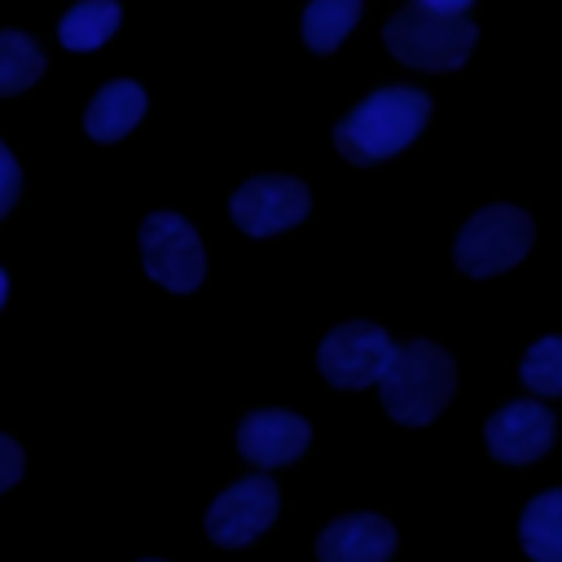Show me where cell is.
I'll list each match as a JSON object with an SVG mask.
<instances>
[{
  "instance_id": "obj_19",
  "label": "cell",
  "mask_w": 562,
  "mask_h": 562,
  "mask_svg": "<svg viewBox=\"0 0 562 562\" xmlns=\"http://www.w3.org/2000/svg\"><path fill=\"white\" fill-rule=\"evenodd\" d=\"M18 479H22V448L9 435H0V492H9Z\"/></svg>"
},
{
  "instance_id": "obj_1",
  "label": "cell",
  "mask_w": 562,
  "mask_h": 562,
  "mask_svg": "<svg viewBox=\"0 0 562 562\" xmlns=\"http://www.w3.org/2000/svg\"><path fill=\"white\" fill-rule=\"evenodd\" d=\"M430 119V97L417 88H378L369 92L360 105H351V114L338 119L334 127V145L347 162L369 167L382 162L391 154H400Z\"/></svg>"
},
{
  "instance_id": "obj_15",
  "label": "cell",
  "mask_w": 562,
  "mask_h": 562,
  "mask_svg": "<svg viewBox=\"0 0 562 562\" xmlns=\"http://www.w3.org/2000/svg\"><path fill=\"white\" fill-rule=\"evenodd\" d=\"M360 0H316L303 9V40L312 53H334L342 35L356 26Z\"/></svg>"
},
{
  "instance_id": "obj_11",
  "label": "cell",
  "mask_w": 562,
  "mask_h": 562,
  "mask_svg": "<svg viewBox=\"0 0 562 562\" xmlns=\"http://www.w3.org/2000/svg\"><path fill=\"white\" fill-rule=\"evenodd\" d=\"M391 553H395V527L378 514H342L316 540L321 562H386Z\"/></svg>"
},
{
  "instance_id": "obj_2",
  "label": "cell",
  "mask_w": 562,
  "mask_h": 562,
  "mask_svg": "<svg viewBox=\"0 0 562 562\" xmlns=\"http://www.w3.org/2000/svg\"><path fill=\"white\" fill-rule=\"evenodd\" d=\"M382 40L404 66L443 75L470 57L479 31L465 18V0H417V4H404L386 22Z\"/></svg>"
},
{
  "instance_id": "obj_13",
  "label": "cell",
  "mask_w": 562,
  "mask_h": 562,
  "mask_svg": "<svg viewBox=\"0 0 562 562\" xmlns=\"http://www.w3.org/2000/svg\"><path fill=\"white\" fill-rule=\"evenodd\" d=\"M518 540L531 562H562V492H540L522 509Z\"/></svg>"
},
{
  "instance_id": "obj_6",
  "label": "cell",
  "mask_w": 562,
  "mask_h": 562,
  "mask_svg": "<svg viewBox=\"0 0 562 562\" xmlns=\"http://www.w3.org/2000/svg\"><path fill=\"white\" fill-rule=\"evenodd\" d=\"M391 356H395V342H391V334L382 325L347 321V325L325 334V342L316 351V364L334 386L360 391V386H378V378L386 373Z\"/></svg>"
},
{
  "instance_id": "obj_5",
  "label": "cell",
  "mask_w": 562,
  "mask_h": 562,
  "mask_svg": "<svg viewBox=\"0 0 562 562\" xmlns=\"http://www.w3.org/2000/svg\"><path fill=\"white\" fill-rule=\"evenodd\" d=\"M140 263L162 290H176V294L198 290L202 268H206L193 224L176 211L145 215V224H140Z\"/></svg>"
},
{
  "instance_id": "obj_9",
  "label": "cell",
  "mask_w": 562,
  "mask_h": 562,
  "mask_svg": "<svg viewBox=\"0 0 562 562\" xmlns=\"http://www.w3.org/2000/svg\"><path fill=\"white\" fill-rule=\"evenodd\" d=\"M483 439H487L492 457L505 461V465L540 461L553 443V413L536 400H514V404H505L501 413L487 417Z\"/></svg>"
},
{
  "instance_id": "obj_8",
  "label": "cell",
  "mask_w": 562,
  "mask_h": 562,
  "mask_svg": "<svg viewBox=\"0 0 562 562\" xmlns=\"http://www.w3.org/2000/svg\"><path fill=\"white\" fill-rule=\"evenodd\" d=\"M277 518V487L268 474L241 479L228 492H220L206 509V536L220 549H241L250 544L268 522Z\"/></svg>"
},
{
  "instance_id": "obj_20",
  "label": "cell",
  "mask_w": 562,
  "mask_h": 562,
  "mask_svg": "<svg viewBox=\"0 0 562 562\" xmlns=\"http://www.w3.org/2000/svg\"><path fill=\"white\" fill-rule=\"evenodd\" d=\"M4 294H9V277H4V268H0V303H4Z\"/></svg>"
},
{
  "instance_id": "obj_4",
  "label": "cell",
  "mask_w": 562,
  "mask_h": 562,
  "mask_svg": "<svg viewBox=\"0 0 562 562\" xmlns=\"http://www.w3.org/2000/svg\"><path fill=\"white\" fill-rule=\"evenodd\" d=\"M531 215L509 206V202H496V206H483L465 220V228L457 233V268L470 272V277H496L505 268H514L527 250H531Z\"/></svg>"
},
{
  "instance_id": "obj_10",
  "label": "cell",
  "mask_w": 562,
  "mask_h": 562,
  "mask_svg": "<svg viewBox=\"0 0 562 562\" xmlns=\"http://www.w3.org/2000/svg\"><path fill=\"white\" fill-rule=\"evenodd\" d=\"M307 422L299 413H285V408H259V413H246L241 426H237V448L246 461H255L259 470L268 465H285L294 461L303 448H307Z\"/></svg>"
},
{
  "instance_id": "obj_14",
  "label": "cell",
  "mask_w": 562,
  "mask_h": 562,
  "mask_svg": "<svg viewBox=\"0 0 562 562\" xmlns=\"http://www.w3.org/2000/svg\"><path fill=\"white\" fill-rule=\"evenodd\" d=\"M119 4L114 0H83V4H75L66 18H61V26H57V40L66 44V48H75V53H88V48H101L114 31H119Z\"/></svg>"
},
{
  "instance_id": "obj_17",
  "label": "cell",
  "mask_w": 562,
  "mask_h": 562,
  "mask_svg": "<svg viewBox=\"0 0 562 562\" xmlns=\"http://www.w3.org/2000/svg\"><path fill=\"white\" fill-rule=\"evenodd\" d=\"M522 382L536 391V395H558L562 391V338H540L527 356H522Z\"/></svg>"
},
{
  "instance_id": "obj_21",
  "label": "cell",
  "mask_w": 562,
  "mask_h": 562,
  "mask_svg": "<svg viewBox=\"0 0 562 562\" xmlns=\"http://www.w3.org/2000/svg\"><path fill=\"white\" fill-rule=\"evenodd\" d=\"M140 562H158V558H140Z\"/></svg>"
},
{
  "instance_id": "obj_18",
  "label": "cell",
  "mask_w": 562,
  "mask_h": 562,
  "mask_svg": "<svg viewBox=\"0 0 562 562\" xmlns=\"http://www.w3.org/2000/svg\"><path fill=\"white\" fill-rule=\"evenodd\" d=\"M18 193H22V171H18V158L9 154V145L0 140V220L13 211Z\"/></svg>"
},
{
  "instance_id": "obj_12",
  "label": "cell",
  "mask_w": 562,
  "mask_h": 562,
  "mask_svg": "<svg viewBox=\"0 0 562 562\" xmlns=\"http://www.w3.org/2000/svg\"><path fill=\"white\" fill-rule=\"evenodd\" d=\"M140 114H145V88L132 83V79H114L92 97V105L83 114V127H88L92 140L110 145V140H123L140 123Z\"/></svg>"
},
{
  "instance_id": "obj_16",
  "label": "cell",
  "mask_w": 562,
  "mask_h": 562,
  "mask_svg": "<svg viewBox=\"0 0 562 562\" xmlns=\"http://www.w3.org/2000/svg\"><path fill=\"white\" fill-rule=\"evenodd\" d=\"M44 75V53L22 31H0V97L31 88Z\"/></svg>"
},
{
  "instance_id": "obj_7",
  "label": "cell",
  "mask_w": 562,
  "mask_h": 562,
  "mask_svg": "<svg viewBox=\"0 0 562 562\" xmlns=\"http://www.w3.org/2000/svg\"><path fill=\"white\" fill-rule=\"evenodd\" d=\"M307 206H312L307 184L294 180V176H255L228 202L233 224L241 233H250V237H272L281 228L299 224L307 215Z\"/></svg>"
},
{
  "instance_id": "obj_3",
  "label": "cell",
  "mask_w": 562,
  "mask_h": 562,
  "mask_svg": "<svg viewBox=\"0 0 562 562\" xmlns=\"http://www.w3.org/2000/svg\"><path fill=\"white\" fill-rule=\"evenodd\" d=\"M457 364L439 342L413 338L408 347H395L386 373L378 378L382 404L400 426H426L439 417V408L452 400Z\"/></svg>"
}]
</instances>
